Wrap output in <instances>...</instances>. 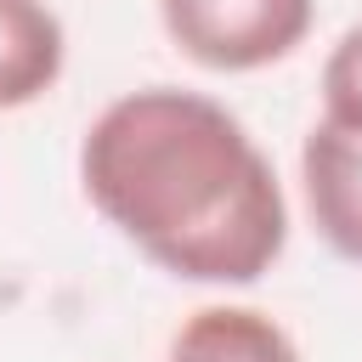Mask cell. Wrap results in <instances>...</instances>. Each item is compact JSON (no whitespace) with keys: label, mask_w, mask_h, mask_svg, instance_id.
Here are the masks:
<instances>
[{"label":"cell","mask_w":362,"mask_h":362,"mask_svg":"<svg viewBox=\"0 0 362 362\" xmlns=\"http://www.w3.org/2000/svg\"><path fill=\"white\" fill-rule=\"evenodd\" d=\"M90 209L158 272L209 288L260 283L288 243V198L249 124L181 85L113 96L79 141Z\"/></svg>","instance_id":"6da1fadb"},{"label":"cell","mask_w":362,"mask_h":362,"mask_svg":"<svg viewBox=\"0 0 362 362\" xmlns=\"http://www.w3.org/2000/svg\"><path fill=\"white\" fill-rule=\"evenodd\" d=\"M170 45L209 74H255L294 57L317 23V0H158Z\"/></svg>","instance_id":"7a4b0ae2"},{"label":"cell","mask_w":362,"mask_h":362,"mask_svg":"<svg viewBox=\"0 0 362 362\" xmlns=\"http://www.w3.org/2000/svg\"><path fill=\"white\" fill-rule=\"evenodd\" d=\"M300 192L317 238L362 266V136L317 119L300 141Z\"/></svg>","instance_id":"3957f363"},{"label":"cell","mask_w":362,"mask_h":362,"mask_svg":"<svg viewBox=\"0 0 362 362\" xmlns=\"http://www.w3.org/2000/svg\"><path fill=\"white\" fill-rule=\"evenodd\" d=\"M62 62H68L62 17L45 0H0V113L51 96Z\"/></svg>","instance_id":"277c9868"},{"label":"cell","mask_w":362,"mask_h":362,"mask_svg":"<svg viewBox=\"0 0 362 362\" xmlns=\"http://www.w3.org/2000/svg\"><path fill=\"white\" fill-rule=\"evenodd\" d=\"M164 362H305L294 334L260 305H198L175 334Z\"/></svg>","instance_id":"5b68a950"},{"label":"cell","mask_w":362,"mask_h":362,"mask_svg":"<svg viewBox=\"0 0 362 362\" xmlns=\"http://www.w3.org/2000/svg\"><path fill=\"white\" fill-rule=\"evenodd\" d=\"M322 119L362 136V23H351L322 57Z\"/></svg>","instance_id":"8992f818"}]
</instances>
